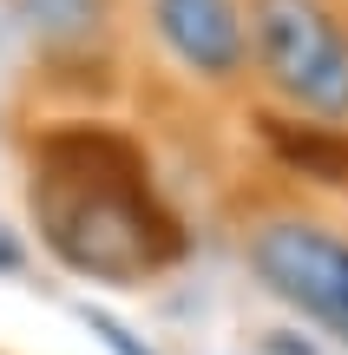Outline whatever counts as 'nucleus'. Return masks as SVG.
<instances>
[{"instance_id": "nucleus-5", "label": "nucleus", "mask_w": 348, "mask_h": 355, "mask_svg": "<svg viewBox=\"0 0 348 355\" xmlns=\"http://www.w3.org/2000/svg\"><path fill=\"white\" fill-rule=\"evenodd\" d=\"M26 20L46 40H79L99 26V0H26Z\"/></svg>"}, {"instance_id": "nucleus-6", "label": "nucleus", "mask_w": 348, "mask_h": 355, "mask_svg": "<svg viewBox=\"0 0 348 355\" xmlns=\"http://www.w3.org/2000/svg\"><path fill=\"white\" fill-rule=\"evenodd\" d=\"M86 322H92V329H99V336H105V343H112L118 355H152V349H138V343H131V336H125V329H118V322H112V316H92V309H86Z\"/></svg>"}, {"instance_id": "nucleus-2", "label": "nucleus", "mask_w": 348, "mask_h": 355, "mask_svg": "<svg viewBox=\"0 0 348 355\" xmlns=\"http://www.w3.org/2000/svg\"><path fill=\"white\" fill-rule=\"evenodd\" d=\"M250 33L276 92L315 119H348V33L322 0H257Z\"/></svg>"}, {"instance_id": "nucleus-3", "label": "nucleus", "mask_w": 348, "mask_h": 355, "mask_svg": "<svg viewBox=\"0 0 348 355\" xmlns=\"http://www.w3.org/2000/svg\"><path fill=\"white\" fill-rule=\"evenodd\" d=\"M250 263L270 283L283 303H296L302 316L329 322V329L348 343V243L329 237L322 224H263L257 243H250Z\"/></svg>"}, {"instance_id": "nucleus-1", "label": "nucleus", "mask_w": 348, "mask_h": 355, "mask_svg": "<svg viewBox=\"0 0 348 355\" xmlns=\"http://www.w3.org/2000/svg\"><path fill=\"white\" fill-rule=\"evenodd\" d=\"M33 211L46 217L53 250L92 277H131L152 263V230L138 198L118 191L105 171H53L46 191H33Z\"/></svg>"}, {"instance_id": "nucleus-4", "label": "nucleus", "mask_w": 348, "mask_h": 355, "mask_svg": "<svg viewBox=\"0 0 348 355\" xmlns=\"http://www.w3.org/2000/svg\"><path fill=\"white\" fill-rule=\"evenodd\" d=\"M152 20L158 40L204 79H230L250 53V26L237 0H152Z\"/></svg>"}, {"instance_id": "nucleus-7", "label": "nucleus", "mask_w": 348, "mask_h": 355, "mask_svg": "<svg viewBox=\"0 0 348 355\" xmlns=\"http://www.w3.org/2000/svg\"><path fill=\"white\" fill-rule=\"evenodd\" d=\"M0 270H20V243H13L7 230H0Z\"/></svg>"}]
</instances>
